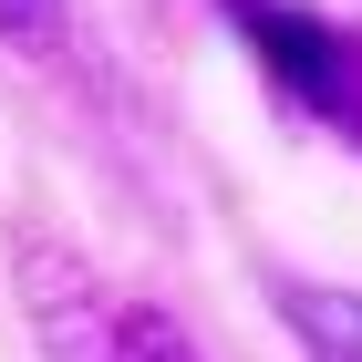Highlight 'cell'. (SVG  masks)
Segmentation results:
<instances>
[{
  "mask_svg": "<svg viewBox=\"0 0 362 362\" xmlns=\"http://www.w3.org/2000/svg\"><path fill=\"white\" fill-rule=\"evenodd\" d=\"M228 21L249 31V52L269 62L321 124H352L362 135V42L352 31L310 21V11H290V0H228Z\"/></svg>",
  "mask_w": 362,
  "mask_h": 362,
  "instance_id": "1",
  "label": "cell"
},
{
  "mask_svg": "<svg viewBox=\"0 0 362 362\" xmlns=\"http://www.w3.org/2000/svg\"><path fill=\"white\" fill-rule=\"evenodd\" d=\"M114 321H124V362H197V341L187 332H176V321H166V310H114Z\"/></svg>",
  "mask_w": 362,
  "mask_h": 362,
  "instance_id": "4",
  "label": "cell"
},
{
  "mask_svg": "<svg viewBox=\"0 0 362 362\" xmlns=\"http://www.w3.org/2000/svg\"><path fill=\"white\" fill-rule=\"evenodd\" d=\"M0 42L52 52V42H62V0H0Z\"/></svg>",
  "mask_w": 362,
  "mask_h": 362,
  "instance_id": "5",
  "label": "cell"
},
{
  "mask_svg": "<svg viewBox=\"0 0 362 362\" xmlns=\"http://www.w3.org/2000/svg\"><path fill=\"white\" fill-rule=\"evenodd\" d=\"M279 321L300 332L310 362H362V290H310V279H290V290H279Z\"/></svg>",
  "mask_w": 362,
  "mask_h": 362,
  "instance_id": "3",
  "label": "cell"
},
{
  "mask_svg": "<svg viewBox=\"0 0 362 362\" xmlns=\"http://www.w3.org/2000/svg\"><path fill=\"white\" fill-rule=\"evenodd\" d=\"M31 321H42V362H124V321L93 300V279H73L52 249L31 259Z\"/></svg>",
  "mask_w": 362,
  "mask_h": 362,
  "instance_id": "2",
  "label": "cell"
}]
</instances>
